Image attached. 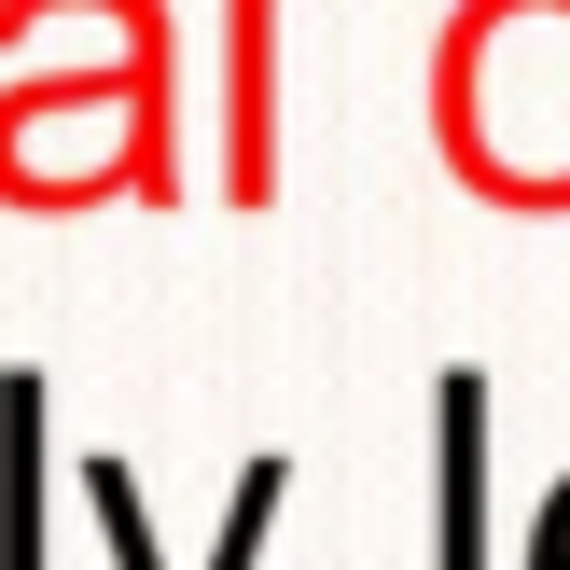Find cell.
I'll list each match as a JSON object with an SVG mask.
<instances>
[{
    "mask_svg": "<svg viewBox=\"0 0 570 570\" xmlns=\"http://www.w3.org/2000/svg\"><path fill=\"white\" fill-rule=\"evenodd\" d=\"M0 445H14V543H0V570H42V390H0Z\"/></svg>",
    "mask_w": 570,
    "mask_h": 570,
    "instance_id": "cell-3",
    "label": "cell"
},
{
    "mask_svg": "<svg viewBox=\"0 0 570 570\" xmlns=\"http://www.w3.org/2000/svg\"><path fill=\"white\" fill-rule=\"evenodd\" d=\"M83 473H98V529H111V557H126V570H154V543H139V501H126V460H83ZM278 488H293V460H250V473H237L209 570H250V557H265V529H278Z\"/></svg>",
    "mask_w": 570,
    "mask_h": 570,
    "instance_id": "cell-1",
    "label": "cell"
},
{
    "mask_svg": "<svg viewBox=\"0 0 570 570\" xmlns=\"http://www.w3.org/2000/svg\"><path fill=\"white\" fill-rule=\"evenodd\" d=\"M432 432H445V570H488V376H445Z\"/></svg>",
    "mask_w": 570,
    "mask_h": 570,
    "instance_id": "cell-2",
    "label": "cell"
}]
</instances>
